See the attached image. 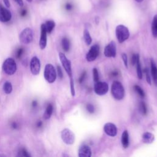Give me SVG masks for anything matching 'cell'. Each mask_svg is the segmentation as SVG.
Returning <instances> with one entry per match:
<instances>
[{"mask_svg": "<svg viewBox=\"0 0 157 157\" xmlns=\"http://www.w3.org/2000/svg\"><path fill=\"white\" fill-rule=\"evenodd\" d=\"M30 71L33 75H37L41 71V61L37 57H33L30 61Z\"/></svg>", "mask_w": 157, "mask_h": 157, "instance_id": "obj_10", "label": "cell"}, {"mask_svg": "<svg viewBox=\"0 0 157 157\" xmlns=\"http://www.w3.org/2000/svg\"><path fill=\"white\" fill-rule=\"evenodd\" d=\"M61 137L63 141L68 145L73 144L75 141L74 134L70 130L65 128L61 133Z\"/></svg>", "mask_w": 157, "mask_h": 157, "instance_id": "obj_7", "label": "cell"}, {"mask_svg": "<svg viewBox=\"0 0 157 157\" xmlns=\"http://www.w3.org/2000/svg\"><path fill=\"white\" fill-rule=\"evenodd\" d=\"M122 59H123V61L125 66L126 68H128V57H127V55L125 53H123L122 55Z\"/></svg>", "mask_w": 157, "mask_h": 157, "instance_id": "obj_32", "label": "cell"}, {"mask_svg": "<svg viewBox=\"0 0 157 157\" xmlns=\"http://www.w3.org/2000/svg\"><path fill=\"white\" fill-rule=\"evenodd\" d=\"M3 2H4V3H5V6H6L7 8H10L11 5H10V2H9V0H3Z\"/></svg>", "mask_w": 157, "mask_h": 157, "instance_id": "obj_37", "label": "cell"}, {"mask_svg": "<svg viewBox=\"0 0 157 157\" xmlns=\"http://www.w3.org/2000/svg\"><path fill=\"white\" fill-rule=\"evenodd\" d=\"M134 90L137 93V94L142 98H144L145 97V93L144 92V90L142 89V88L141 87H139V86H134Z\"/></svg>", "mask_w": 157, "mask_h": 157, "instance_id": "obj_26", "label": "cell"}, {"mask_svg": "<svg viewBox=\"0 0 157 157\" xmlns=\"http://www.w3.org/2000/svg\"><path fill=\"white\" fill-rule=\"evenodd\" d=\"M151 74L155 85L157 87V67L153 60H151Z\"/></svg>", "mask_w": 157, "mask_h": 157, "instance_id": "obj_16", "label": "cell"}, {"mask_svg": "<svg viewBox=\"0 0 157 157\" xmlns=\"http://www.w3.org/2000/svg\"><path fill=\"white\" fill-rule=\"evenodd\" d=\"M3 90L6 94H10L13 91V86L10 82L6 81L3 85Z\"/></svg>", "mask_w": 157, "mask_h": 157, "instance_id": "obj_22", "label": "cell"}, {"mask_svg": "<svg viewBox=\"0 0 157 157\" xmlns=\"http://www.w3.org/2000/svg\"><path fill=\"white\" fill-rule=\"evenodd\" d=\"M152 33L153 36L155 38H157V14L155 15L152 20Z\"/></svg>", "mask_w": 157, "mask_h": 157, "instance_id": "obj_19", "label": "cell"}, {"mask_svg": "<svg viewBox=\"0 0 157 157\" xmlns=\"http://www.w3.org/2000/svg\"><path fill=\"white\" fill-rule=\"evenodd\" d=\"M115 34L119 43H123L130 37V32L128 28L123 25H119L116 27Z\"/></svg>", "mask_w": 157, "mask_h": 157, "instance_id": "obj_5", "label": "cell"}, {"mask_svg": "<svg viewBox=\"0 0 157 157\" xmlns=\"http://www.w3.org/2000/svg\"><path fill=\"white\" fill-rule=\"evenodd\" d=\"M27 1L28 2H29V3H31V2L33 1V0H27Z\"/></svg>", "mask_w": 157, "mask_h": 157, "instance_id": "obj_45", "label": "cell"}, {"mask_svg": "<svg viewBox=\"0 0 157 157\" xmlns=\"http://www.w3.org/2000/svg\"><path fill=\"white\" fill-rule=\"evenodd\" d=\"M14 1L21 7H22L24 6V2L23 0H14Z\"/></svg>", "mask_w": 157, "mask_h": 157, "instance_id": "obj_38", "label": "cell"}, {"mask_svg": "<svg viewBox=\"0 0 157 157\" xmlns=\"http://www.w3.org/2000/svg\"><path fill=\"white\" fill-rule=\"evenodd\" d=\"M11 13L0 3V22L4 23L8 22L11 20Z\"/></svg>", "mask_w": 157, "mask_h": 157, "instance_id": "obj_11", "label": "cell"}, {"mask_svg": "<svg viewBox=\"0 0 157 157\" xmlns=\"http://www.w3.org/2000/svg\"><path fill=\"white\" fill-rule=\"evenodd\" d=\"M41 125H42V122H39V123H38V126H39V127H40V126H41Z\"/></svg>", "mask_w": 157, "mask_h": 157, "instance_id": "obj_44", "label": "cell"}, {"mask_svg": "<svg viewBox=\"0 0 157 157\" xmlns=\"http://www.w3.org/2000/svg\"><path fill=\"white\" fill-rule=\"evenodd\" d=\"M20 153L22 154L20 155L23 156H26V157L30 156V155L28 153V152H27V150L25 149H22L21 151H20Z\"/></svg>", "mask_w": 157, "mask_h": 157, "instance_id": "obj_35", "label": "cell"}, {"mask_svg": "<svg viewBox=\"0 0 157 157\" xmlns=\"http://www.w3.org/2000/svg\"><path fill=\"white\" fill-rule=\"evenodd\" d=\"M59 58H60V60L62 64L63 67L64 68L65 71L67 72V74L69 77L71 93V95L74 97L75 95V90H74V81H73V77H72L71 63L70 60H69L67 58V57L65 56V55L61 52H60L59 53Z\"/></svg>", "mask_w": 157, "mask_h": 157, "instance_id": "obj_1", "label": "cell"}, {"mask_svg": "<svg viewBox=\"0 0 157 157\" xmlns=\"http://www.w3.org/2000/svg\"><path fill=\"white\" fill-rule=\"evenodd\" d=\"M136 2H137V3H141V2H142L144 0H135Z\"/></svg>", "mask_w": 157, "mask_h": 157, "instance_id": "obj_43", "label": "cell"}, {"mask_svg": "<svg viewBox=\"0 0 157 157\" xmlns=\"http://www.w3.org/2000/svg\"><path fill=\"white\" fill-rule=\"evenodd\" d=\"M155 140V136L149 132H145L142 136V141L145 144H151Z\"/></svg>", "mask_w": 157, "mask_h": 157, "instance_id": "obj_17", "label": "cell"}, {"mask_svg": "<svg viewBox=\"0 0 157 157\" xmlns=\"http://www.w3.org/2000/svg\"><path fill=\"white\" fill-rule=\"evenodd\" d=\"M47 33H51L55 27V23L53 20H48L44 24Z\"/></svg>", "mask_w": 157, "mask_h": 157, "instance_id": "obj_21", "label": "cell"}, {"mask_svg": "<svg viewBox=\"0 0 157 157\" xmlns=\"http://www.w3.org/2000/svg\"><path fill=\"white\" fill-rule=\"evenodd\" d=\"M2 68L6 74L12 75H14L17 71V64L13 58H8L4 61Z\"/></svg>", "mask_w": 157, "mask_h": 157, "instance_id": "obj_3", "label": "cell"}, {"mask_svg": "<svg viewBox=\"0 0 157 157\" xmlns=\"http://www.w3.org/2000/svg\"><path fill=\"white\" fill-rule=\"evenodd\" d=\"M111 93L115 100H122L125 97V90L122 84L118 81H114L111 86Z\"/></svg>", "mask_w": 157, "mask_h": 157, "instance_id": "obj_2", "label": "cell"}, {"mask_svg": "<svg viewBox=\"0 0 157 157\" xmlns=\"http://www.w3.org/2000/svg\"><path fill=\"white\" fill-rule=\"evenodd\" d=\"M116 45L114 41L109 42L104 48V53L106 57L114 58L116 56Z\"/></svg>", "mask_w": 157, "mask_h": 157, "instance_id": "obj_12", "label": "cell"}, {"mask_svg": "<svg viewBox=\"0 0 157 157\" xmlns=\"http://www.w3.org/2000/svg\"><path fill=\"white\" fill-rule=\"evenodd\" d=\"M118 74H119V72H118L117 71H113V72L111 73V75H112V76H117Z\"/></svg>", "mask_w": 157, "mask_h": 157, "instance_id": "obj_41", "label": "cell"}, {"mask_svg": "<svg viewBox=\"0 0 157 157\" xmlns=\"http://www.w3.org/2000/svg\"><path fill=\"white\" fill-rule=\"evenodd\" d=\"M104 131L107 135L111 137H114L117 134V126L112 123H107L105 124L104 126Z\"/></svg>", "mask_w": 157, "mask_h": 157, "instance_id": "obj_14", "label": "cell"}, {"mask_svg": "<svg viewBox=\"0 0 157 157\" xmlns=\"http://www.w3.org/2000/svg\"><path fill=\"white\" fill-rule=\"evenodd\" d=\"M84 38L86 43L88 46L91 44V43L92 42V37L90 35L89 31L87 30H85L84 31Z\"/></svg>", "mask_w": 157, "mask_h": 157, "instance_id": "obj_24", "label": "cell"}, {"mask_svg": "<svg viewBox=\"0 0 157 157\" xmlns=\"http://www.w3.org/2000/svg\"><path fill=\"white\" fill-rule=\"evenodd\" d=\"M92 156V150L87 145H82L78 150V156L79 157H90Z\"/></svg>", "mask_w": 157, "mask_h": 157, "instance_id": "obj_15", "label": "cell"}, {"mask_svg": "<svg viewBox=\"0 0 157 157\" xmlns=\"http://www.w3.org/2000/svg\"><path fill=\"white\" fill-rule=\"evenodd\" d=\"M13 127L14 128H17V124H16V123H13Z\"/></svg>", "mask_w": 157, "mask_h": 157, "instance_id": "obj_42", "label": "cell"}, {"mask_svg": "<svg viewBox=\"0 0 157 157\" xmlns=\"http://www.w3.org/2000/svg\"><path fill=\"white\" fill-rule=\"evenodd\" d=\"M47 30L44 24H42L41 26V38L39 40V47L41 50H44L47 46Z\"/></svg>", "mask_w": 157, "mask_h": 157, "instance_id": "obj_13", "label": "cell"}, {"mask_svg": "<svg viewBox=\"0 0 157 157\" xmlns=\"http://www.w3.org/2000/svg\"><path fill=\"white\" fill-rule=\"evenodd\" d=\"M61 45L63 50L65 52L69 51L70 49V42L69 39L66 38H63L62 41H61Z\"/></svg>", "mask_w": 157, "mask_h": 157, "instance_id": "obj_23", "label": "cell"}, {"mask_svg": "<svg viewBox=\"0 0 157 157\" xmlns=\"http://www.w3.org/2000/svg\"><path fill=\"white\" fill-rule=\"evenodd\" d=\"M139 108H140V111L144 115H146L147 114V107H146V105L145 104V103L144 102H141L140 103V105H139Z\"/></svg>", "mask_w": 157, "mask_h": 157, "instance_id": "obj_27", "label": "cell"}, {"mask_svg": "<svg viewBox=\"0 0 157 157\" xmlns=\"http://www.w3.org/2000/svg\"><path fill=\"white\" fill-rule=\"evenodd\" d=\"M86 74H87V72H86V71H84V72L81 74V77H79V79H78V82H79L80 84L82 83L83 81H84L85 78H86Z\"/></svg>", "mask_w": 157, "mask_h": 157, "instance_id": "obj_34", "label": "cell"}, {"mask_svg": "<svg viewBox=\"0 0 157 157\" xmlns=\"http://www.w3.org/2000/svg\"><path fill=\"white\" fill-rule=\"evenodd\" d=\"M23 52H24L23 49H22V48L19 49V50H17V58H20V56L22 55Z\"/></svg>", "mask_w": 157, "mask_h": 157, "instance_id": "obj_36", "label": "cell"}, {"mask_svg": "<svg viewBox=\"0 0 157 157\" xmlns=\"http://www.w3.org/2000/svg\"><path fill=\"white\" fill-rule=\"evenodd\" d=\"M53 112V106L52 104H49L44 112V114L43 115V118L45 120H48L50 118Z\"/></svg>", "mask_w": 157, "mask_h": 157, "instance_id": "obj_20", "label": "cell"}, {"mask_svg": "<svg viewBox=\"0 0 157 157\" xmlns=\"http://www.w3.org/2000/svg\"><path fill=\"white\" fill-rule=\"evenodd\" d=\"M93 80L95 82L99 81V74L97 68H93Z\"/></svg>", "mask_w": 157, "mask_h": 157, "instance_id": "obj_28", "label": "cell"}, {"mask_svg": "<svg viewBox=\"0 0 157 157\" xmlns=\"http://www.w3.org/2000/svg\"><path fill=\"white\" fill-rule=\"evenodd\" d=\"M20 14H21V16H22V17L25 16L27 14V11H26L25 9H24V10L20 13Z\"/></svg>", "mask_w": 157, "mask_h": 157, "instance_id": "obj_40", "label": "cell"}, {"mask_svg": "<svg viewBox=\"0 0 157 157\" xmlns=\"http://www.w3.org/2000/svg\"><path fill=\"white\" fill-rule=\"evenodd\" d=\"M100 53V46L98 44H95L91 47L86 55V59L88 61L91 62L95 60Z\"/></svg>", "mask_w": 157, "mask_h": 157, "instance_id": "obj_9", "label": "cell"}, {"mask_svg": "<svg viewBox=\"0 0 157 157\" xmlns=\"http://www.w3.org/2000/svg\"><path fill=\"white\" fill-rule=\"evenodd\" d=\"M72 8V5H71L70 3H67L66 5V9L68 10V11H69V10H71Z\"/></svg>", "mask_w": 157, "mask_h": 157, "instance_id": "obj_39", "label": "cell"}, {"mask_svg": "<svg viewBox=\"0 0 157 157\" xmlns=\"http://www.w3.org/2000/svg\"><path fill=\"white\" fill-rule=\"evenodd\" d=\"M19 39L23 44H29L33 39V31L30 28H26L24 29L19 36Z\"/></svg>", "mask_w": 157, "mask_h": 157, "instance_id": "obj_6", "label": "cell"}, {"mask_svg": "<svg viewBox=\"0 0 157 157\" xmlns=\"http://www.w3.org/2000/svg\"><path fill=\"white\" fill-rule=\"evenodd\" d=\"M136 66H137V75L138 78L139 79H142V71L141 69V63H140V58H139L137 61L136 63Z\"/></svg>", "mask_w": 157, "mask_h": 157, "instance_id": "obj_25", "label": "cell"}, {"mask_svg": "<svg viewBox=\"0 0 157 157\" xmlns=\"http://www.w3.org/2000/svg\"><path fill=\"white\" fill-rule=\"evenodd\" d=\"M94 90L97 95L102 96L106 94L109 90V86L104 82H97L94 86Z\"/></svg>", "mask_w": 157, "mask_h": 157, "instance_id": "obj_8", "label": "cell"}, {"mask_svg": "<svg viewBox=\"0 0 157 157\" xmlns=\"http://www.w3.org/2000/svg\"><path fill=\"white\" fill-rule=\"evenodd\" d=\"M122 144L125 148H126L129 146V134L127 130H125L123 132L122 136Z\"/></svg>", "mask_w": 157, "mask_h": 157, "instance_id": "obj_18", "label": "cell"}, {"mask_svg": "<svg viewBox=\"0 0 157 157\" xmlns=\"http://www.w3.org/2000/svg\"><path fill=\"white\" fill-rule=\"evenodd\" d=\"M57 74L58 75V77L60 78H62L63 77V74L61 70V68L60 66H57Z\"/></svg>", "mask_w": 157, "mask_h": 157, "instance_id": "obj_33", "label": "cell"}, {"mask_svg": "<svg viewBox=\"0 0 157 157\" xmlns=\"http://www.w3.org/2000/svg\"><path fill=\"white\" fill-rule=\"evenodd\" d=\"M144 72L145 73L146 75V79H147V82H148V84L151 85V79H150V74H149V70L148 68H145L144 69Z\"/></svg>", "mask_w": 157, "mask_h": 157, "instance_id": "obj_29", "label": "cell"}, {"mask_svg": "<svg viewBox=\"0 0 157 157\" xmlns=\"http://www.w3.org/2000/svg\"><path fill=\"white\" fill-rule=\"evenodd\" d=\"M44 76L49 84L53 83L57 78V72L54 66L51 64H47L45 67Z\"/></svg>", "mask_w": 157, "mask_h": 157, "instance_id": "obj_4", "label": "cell"}, {"mask_svg": "<svg viewBox=\"0 0 157 157\" xmlns=\"http://www.w3.org/2000/svg\"><path fill=\"white\" fill-rule=\"evenodd\" d=\"M139 58V54H134L132 57L131 58V64L133 65H134L136 64L137 60Z\"/></svg>", "mask_w": 157, "mask_h": 157, "instance_id": "obj_30", "label": "cell"}, {"mask_svg": "<svg viewBox=\"0 0 157 157\" xmlns=\"http://www.w3.org/2000/svg\"><path fill=\"white\" fill-rule=\"evenodd\" d=\"M87 109L90 114H93L95 112V108L91 104H88L87 105Z\"/></svg>", "mask_w": 157, "mask_h": 157, "instance_id": "obj_31", "label": "cell"}]
</instances>
